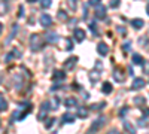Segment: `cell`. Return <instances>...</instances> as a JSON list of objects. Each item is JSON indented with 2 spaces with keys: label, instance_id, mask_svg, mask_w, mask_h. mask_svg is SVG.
<instances>
[{
  "label": "cell",
  "instance_id": "obj_1",
  "mask_svg": "<svg viewBox=\"0 0 149 134\" xmlns=\"http://www.w3.org/2000/svg\"><path fill=\"white\" fill-rule=\"evenodd\" d=\"M42 46H43V39H42V36L39 34H31L30 36V49L33 52H37V51H40L42 49Z\"/></svg>",
  "mask_w": 149,
  "mask_h": 134
},
{
  "label": "cell",
  "instance_id": "obj_2",
  "mask_svg": "<svg viewBox=\"0 0 149 134\" xmlns=\"http://www.w3.org/2000/svg\"><path fill=\"white\" fill-rule=\"evenodd\" d=\"M49 110H52L51 101H43V103L40 104V113H39V119H40V121H42V119H45V116H46V113H48Z\"/></svg>",
  "mask_w": 149,
  "mask_h": 134
},
{
  "label": "cell",
  "instance_id": "obj_3",
  "mask_svg": "<svg viewBox=\"0 0 149 134\" xmlns=\"http://www.w3.org/2000/svg\"><path fill=\"white\" fill-rule=\"evenodd\" d=\"M102 69H103L102 64L97 61V63H95V69L90 72V79H91V82H97V81H98V78H100V75H102L98 70H102Z\"/></svg>",
  "mask_w": 149,
  "mask_h": 134
},
{
  "label": "cell",
  "instance_id": "obj_4",
  "mask_svg": "<svg viewBox=\"0 0 149 134\" xmlns=\"http://www.w3.org/2000/svg\"><path fill=\"white\" fill-rule=\"evenodd\" d=\"M39 22H40V26H42L43 28H48L49 26H52V17L48 15V14H42Z\"/></svg>",
  "mask_w": 149,
  "mask_h": 134
},
{
  "label": "cell",
  "instance_id": "obj_5",
  "mask_svg": "<svg viewBox=\"0 0 149 134\" xmlns=\"http://www.w3.org/2000/svg\"><path fill=\"white\" fill-rule=\"evenodd\" d=\"M112 76H113V79H115L116 82H124V81H125V73H124L122 69H119V67L113 70Z\"/></svg>",
  "mask_w": 149,
  "mask_h": 134
},
{
  "label": "cell",
  "instance_id": "obj_6",
  "mask_svg": "<svg viewBox=\"0 0 149 134\" xmlns=\"http://www.w3.org/2000/svg\"><path fill=\"white\" fill-rule=\"evenodd\" d=\"M104 124V116H100V118H97L94 122H93V125H91V128H90V131L91 133H94V131H97L98 128H100L102 125Z\"/></svg>",
  "mask_w": 149,
  "mask_h": 134
},
{
  "label": "cell",
  "instance_id": "obj_7",
  "mask_svg": "<svg viewBox=\"0 0 149 134\" xmlns=\"http://www.w3.org/2000/svg\"><path fill=\"white\" fill-rule=\"evenodd\" d=\"M95 17H97L98 19H103V18L106 17V8H104L103 5H97V6H95Z\"/></svg>",
  "mask_w": 149,
  "mask_h": 134
},
{
  "label": "cell",
  "instance_id": "obj_8",
  "mask_svg": "<svg viewBox=\"0 0 149 134\" xmlns=\"http://www.w3.org/2000/svg\"><path fill=\"white\" fill-rule=\"evenodd\" d=\"M76 63H78V57H70L69 60H66L64 69H66V70H72L74 66H76Z\"/></svg>",
  "mask_w": 149,
  "mask_h": 134
},
{
  "label": "cell",
  "instance_id": "obj_9",
  "mask_svg": "<svg viewBox=\"0 0 149 134\" xmlns=\"http://www.w3.org/2000/svg\"><path fill=\"white\" fill-rule=\"evenodd\" d=\"M145 87V79L142 78H136L133 81V85H131V90H142Z\"/></svg>",
  "mask_w": 149,
  "mask_h": 134
},
{
  "label": "cell",
  "instance_id": "obj_10",
  "mask_svg": "<svg viewBox=\"0 0 149 134\" xmlns=\"http://www.w3.org/2000/svg\"><path fill=\"white\" fill-rule=\"evenodd\" d=\"M73 37H74V40H76V42H82L85 39V31L82 28H76V30L73 31Z\"/></svg>",
  "mask_w": 149,
  "mask_h": 134
},
{
  "label": "cell",
  "instance_id": "obj_11",
  "mask_svg": "<svg viewBox=\"0 0 149 134\" xmlns=\"http://www.w3.org/2000/svg\"><path fill=\"white\" fill-rule=\"evenodd\" d=\"M97 52L100 54L102 57L107 55V54H109V48H107V45H106V43H103V42H100V43L97 45Z\"/></svg>",
  "mask_w": 149,
  "mask_h": 134
},
{
  "label": "cell",
  "instance_id": "obj_12",
  "mask_svg": "<svg viewBox=\"0 0 149 134\" xmlns=\"http://www.w3.org/2000/svg\"><path fill=\"white\" fill-rule=\"evenodd\" d=\"M9 10V0H2L0 2V15H5Z\"/></svg>",
  "mask_w": 149,
  "mask_h": 134
},
{
  "label": "cell",
  "instance_id": "obj_13",
  "mask_svg": "<svg viewBox=\"0 0 149 134\" xmlns=\"http://www.w3.org/2000/svg\"><path fill=\"white\" fill-rule=\"evenodd\" d=\"M64 104H66V107H76L78 106V100L73 99V97H67V99L64 100Z\"/></svg>",
  "mask_w": 149,
  "mask_h": 134
},
{
  "label": "cell",
  "instance_id": "obj_14",
  "mask_svg": "<svg viewBox=\"0 0 149 134\" xmlns=\"http://www.w3.org/2000/svg\"><path fill=\"white\" fill-rule=\"evenodd\" d=\"M76 115H78V118H86L88 116V109L86 107H78V110H76Z\"/></svg>",
  "mask_w": 149,
  "mask_h": 134
},
{
  "label": "cell",
  "instance_id": "obj_15",
  "mask_svg": "<svg viewBox=\"0 0 149 134\" xmlns=\"http://www.w3.org/2000/svg\"><path fill=\"white\" fill-rule=\"evenodd\" d=\"M46 42H49V43L58 42V34H57V33H48V34H46Z\"/></svg>",
  "mask_w": 149,
  "mask_h": 134
},
{
  "label": "cell",
  "instance_id": "obj_16",
  "mask_svg": "<svg viewBox=\"0 0 149 134\" xmlns=\"http://www.w3.org/2000/svg\"><path fill=\"white\" fill-rule=\"evenodd\" d=\"M64 78H66V73L61 72V70H55L54 75H52V79H55V81H63Z\"/></svg>",
  "mask_w": 149,
  "mask_h": 134
},
{
  "label": "cell",
  "instance_id": "obj_17",
  "mask_svg": "<svg viewBox=\"0 0 149 134\" xmlns=\"http://www.w3.org/2000/svg\"><path fill=\"white\" fill-rule=\"evenodd\" d=\"M61 119H63V124H66V122H67V124H72V122H74V115H72V113H64Z\"/></svg>",
  "mask_w": 149,
  "mask_h": 134
},
{
  "label": "cell",
  "instance_id": "obj_18",
  "mask_svg": "<svg viewBox=\"0 0 149 134\" xmlns=\"http://www.w3.org/2000/svg\"><path fill=\"white\" fill-rule=\"evenodd\" d=\"M133 64H137V66H143V64H145V61H143L142 55H139V54H134V55H133Z\"/></svg>",
  "mask_w": 149,
  "mask_h": 134
},
{
  "label": "cell",
  "instance_id": "obj_19",
  "mask_svg": "<svg viewBox=\"0 0 149 134\" xmlns=\"http://www.w3.org/2000/svg\"><path fill=\"white\" fill-rule=\"evenodd\" d=\"M112 90H113V87H112V83H110V82H104V83L102 85V91H103L104 94H110Z\"/></svg>",
  "mask_w": 149,
  "mask_h": 134
},
{
  "label": "cell",
  "instance_id": "obj_20",
  "mask_svg": "<svg viewBox=\"0 0 149 134\" xmlns=\"http://www.w3.org/2000/svg\"><path fill=\"white\" fill-rule=\"evenodd\" d=\"M131 26H133L134 28H142V27H143V19H140V18H134V19L131 21Z\"/></svg>",
  "mask_w": 149,
  "mask_h": 134
},
{
  "label": "cell",
  "instance_id": "obj_21",
  "mask_svg": "<svg viewBox=\"0 0 149 134\" xmlns=\"http://www.w3.org/2000/svg\"><path fill=\"white\" fill-rule=\"evenodd\" d=\"M8 109V101H6V99L0 94V112H5Z\"/></svg>",
  "mask_w": 149,
  "mask_h": 134
},
{
  "label": "cell",
  "instance_id": "obj_22",
  "mask_svg": "<svg viewBox=\"0 0 149 134\" xmlns=\"http://www.w3.org/2000/svg\"><path fill=\"white\" fill-rule=\"evenodd\" d=\"M78 2H79V0H67V5H69V9L74 12V10L78 9Z\"/></svg>",
  "mask_w": 149,
  "mask_h": 134
},
{
  "label": "cell",
  "instance_id": "obj_23",
  "mask_svg": "<svg viewBox=\"0 0 149 134\" xmlns=\"http://www.w3.org/2000/svg\"><path fill=\"white\" fill-rule=\"evenodd\" d=\"M17 31H18V26H17V24H14V28H12V33H10V36H9V39L6 40V45H8V43H10V40H12V39L15 37Z\"/></svg>",
  "mask_w": 149,
  "mask_h": 134
},
{
  "label": "cell",
  "instance_id": "obj_24",
  "mask_svg": "<svg viewBox=\"0 0 149 134\" xmlns=\"http://www.w3.org/2000/svg\"><path fill=\"white\" fill-rule=\"evenodd\" d=\"M124 128H125L128 133H134V131H136V128H134L130 122H127V121H124Z\"/></svg>",
  "mask_w": 149,
  "mask_h": 134
},
{
  "label": "cell",
  "instance_id": "obj_25",
  "mask_svg": "<svg viewBox=\"0 0 149 134\" xmlns=\"http://www.w3.org/2000/svg\"><path fill=\"white\" fill-rule=\"evenodd\" d=\"M119 5H121V0H110V3H109V6H110L112 9L119 8Z\"/></svg>",
  "mask_w": 149,
  "mask_h": 134
},
{
  "label": "cell",
  "instance_id": "obj_26",
  "mask_svg": "<svg viewBox=\"0 0 149 134\" xmlns=\"http://www.w3.org/2000/svg\"><path fill=\"white\" fill-rule=\"evenodd\" d=\"M51 5H52V0H42V2H40V6L43 9H48Z\"/></svg>",
  "mask_w": 149,
  "mask_h": 134
},
{
  "label": "cell",
  "instance_id": "obj_27",
  "mask_svg": "<svg viewBox=\"0 0 149 134\" xmlns=\"http://www.w3.org/2000/svg\"><path fill=\"white\" fill-rule=\"evenodd\" d=\"M145 97H142V95H137V97H136V99H134V103L136 104H145Z\"/></svg>",
  "mask_w": 149,
  "mask_h": 134
},
{
  "label": "cell",
  "instance_id": "obj_28",
  "mask_svg": "<svg viewBox=\"0 0 149 134\" xmlns=\"http://www.w3.org/2000/svg\"><path fill=\"white\" fill-rule=\"evenodd\" d=\"M73 49V42H72V39H66V51H72Z\"/></svg>",
  "mask_w": 149,
  "mask_h": 134
},
{
  "label": "cell",
  "instance_id": "obj_29",
  "mask_svg": "<svg viewBox=\"0 0 149 134\" xmlns=\"http://www.w3.org/2000/svg\"><path fill=\"white\" fill-rule=\"evenodd\" d=\"M54 122H55V119H54V118H49V119H48V122L45 124V128H48V130H49V128H51V127L54 125Z\"/></svg>",
  "mask_w": 149,
  "mask_h": 134
},
{
  "label": "cell",
  "instance_id": "obj_30",
  "mask_svg": "<svg viewBox=\"0 0 149 134\" xmlns=\"http://www.w3.org/2000/svg\"><path fill=\"white\" fill-rule=\"evenodd\" d=\"M58 19H61V21H66L67 19V15L64 14V10H58Z\"/></svg>",
  "mask_w": 149,
  "mask_h": 134
},
{
  "label": "cell",
  "instance_id": "obj_31",
  "mask_svg": "<svg viewBox=\"0 0 149 134\" xmlns=\"http://www.w3.org/2000/svg\"><path fill=\"white\" fill-rule=\"evenodd\" d=\"M102 107H104V103H97V104H93V106H91L93 110H100Z\"/></svg>",
  "mask_w": 149,
  "mask_h": 134
},
{
  "label": "cell",
  "instance_id": "obj_32",
  "mask_svg": "<svg viewBox=\"0 0 149 134\" xmlns=\"http://www.w3.org/2000/svg\"><path fill=\"white\" fill-rule=\"evenodd\" d=\"M10 54H12V55H14L15 58H17V57H21V55H22V54H21V51H18V48H15V49H14V51H12Z\"/></svg>",
  "mask_w": 149,
  "mask_h": 134
},
{
  "label": "cell",
  "instance_id": "obj_33",
  "mask_svg": "<svg viewBox=\"0 0 149 134\" xmlns=\"http://www.w3.org/2000/svg\"><path fill=\"white\" fill-rule=\"evenodd\" d=\"M51 106H52V109H54V110H55V109L58 107V99H57V97H55V99L51 101Z\"/></svg>",
  "mask_w": 149,
  "mask_h": 134
},
{
  "label": "cell",
  "instance_id": "obj_34",
  "mask_svg": "<svg viewBox=\"0 0 149 134\" xmlns=\"http://www.w3.org/2000/svg\"><path fill=\"white\" fill-rule=\"evenodd\" d=\"M88 5H91V6H97V5H100V0H90Z\"/></svg>",
  "mask_w": 149,
  "mask_h": 134
},
{
  "label": "cell",
  "instance_id": "obj_35",
  "mask_svg": "<svg viewBox=\"0 0 149 134\" xmlns=\"http://www.w3.org/2000/svg\"><path fill=\"white\" fill-rule=\"evenodd\" d=\"M122 49L125 51V52H128V51H130V43H128V42L124 43V45H122Z\"/></svg>",
  "mask_w": 149,
  "mask_h": 134
},
{
  "label": "cell",
  "instance_id": "obj_36",
  "mask_svg": "<svg viewBox=\"0 0 149 134\" xmlns=\"http://www.w3.org/2000/svg\"><path fill=\"white\" fill-rule=\"evenodd\" d=\"M90 27H91V30L97 34V28H95V24H94V22H91V24H90Z\"/></svg>",
  "mask_w": 149,
  "mask_h": 134
},
{
  "label": "cell",
  "instance_id": "obj_37",
  "mask_svg": "<svg viewBox=\"0 0 149 134\" xmlns=\"http://www.w3.org/2000/svg\"><path fill=\"white\" fill-rule=\"evenodd\" d=\"M22 12H24V8H22V6H19V14H18V17H19V18H21V17L24 15Z\"/></svg>",
  "mask_w": 149,
  "mask_h": 134
},
{
  "label": "cell",
  "instance_id": "obj_38",
  "mask_svg": "<svg viewBox=\"0 0 149 134\" xmlns=\"http://www.w3.org/2000/svg\"><path fill=\"white\" fill-rule=\"evenodd\" d=\"M143 115H145V116L149 115V109H143Z\"/></svg>",
  "mask_w": 149,
  "mask_h": 134
},
{
  "label": "cell",
  "instance_id": "obj_39",
  "mask_svg": "<svg viewBox=\"0 0 149 134\" xmlns=\"http://www.w3.org/2000/svg\"><path fill=\"white\" fill-rule=\"evenodd\" d=\"M124 113H127V107H124V109H122V110H121V116H122Z\"/></svg>",
  "mask_w": 149,
  "mask_h": 134
},
{
  "label": "cell",
  "instance_id": "obj_40",
  "mask_svg": "<svg viewBox=\"0 0 149 134\" xmlns=\"http://www.w3.org/2000/svg\"><path fill=\"white\" fill-rule=\"evenodd\" d=\"M29 3H34V2H37V0H27Z\"/></svg>",
  "mask_w": 149,
  "mask_h": 134
},
{
  "label": "cell",
  "instance_id": "obj_41",
  "mask_svg": "<svg viewBox=\"0 0 149 134\" xmlns=\"http://www.w3.org/2000/svg\"><path fill=\"white\" fill-rule=\"evenodd\" d=\"M146 12H148V15H149V3H148V6H146Z\"/></svg>",
  "mask_w": 149,
  "mask_h": 134
},
{
  "label": "cell",
  "instance_id": "obj_42",
  "mask_svg": "<svg viewBox=\"0 0 149 134\" xmlns=\"http://www.w3.org/2000/svg\"><path fill=\"white\" fill-rule=\"evenodd\" d=\"M3 31V26H2V24H0V33H2Z\"/></svg>",
  "mask_w": 149,
  "mask_h": 134
}]
</instances>
